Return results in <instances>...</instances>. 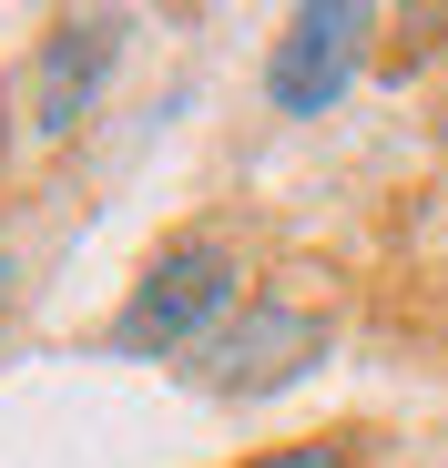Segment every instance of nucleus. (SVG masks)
Wrapping results in <instances>:
<instances>
[{"label":"nucleus","instance_id":"1","mask_svg":"<svg viewBox=\"0 0 448 468\" xmlns=\"http://www.w3.org/2000/svg\"><path fill=\"white\" fill-rule=\"evenodd\" d=\"M224 316H235V255L194 234V245H174V255H154V265H143L133 305L112 316V346H123V356L214 346V336H224Z\"/></svg>","mask_w":448,"mask_h":468},{"label":"nucleus","instance_id":"2","mask_svg":"<svg viewBox=\"0 0 448 468\" xmlns=\"http://www.w3.org/2000/svg\"><path fill=\"white\" fill-rule=\"evenodd\" d=\"M367 31H378V21H367L357 0H316V11H295L285 41L265 51V92H275V112H326V102L357 82Z\"/></svg>","mask_w":448,"mask_h":468},{"label":"nucleus","instance_id":"3","mask_svg":"<svg viewBox=\"0 0 448 468\" xmlns=\"http://www.w3.org/2000/svg\"><path fill=\"white\" fill-rule=\"evenodd\" d=\"M316 346H326V326L306 316V305H255L245 326H224L204 346V377L224 387V398H255V387H285Z\"/></svg>","mask_w":448,"mask_h":468},{"label":"nucleus","instance_id":"4","mask_svg":"<svg viewBox=\"0 0 448 468\" xmlns=\"http://www.w3.org/2000/svg\"><path fill=\"white\" fill-rule=\"evenodd\" d=\"M112 51H123V21H61V31L41 41V71H31V122H41V133H71V122L92 112Z\"/></svg>","mask_w":448,"mask_h":468},{"label":"nucleus","instance_id":"5","mask_svg":"<svg viewBox=\"0 0 448 468\" xmlns=\"http://www.w3.org/2000/svg\"><path fill=\"white\" fill-rule=\"evenodd\" d=\"M255 468H357V458H347L336 438H295V448H265Z\"/></svg>","mask_w":448,"mask_h":468},{"label":"nucleus","instance_id":"6","mask_svg":"<svg viewBox=\"0 0 448 468\" xmlns=\"http://www.w3.org/2000/svg\"><path fill=\"white\" fill-rule=\"evenodd\" d=\"M0 285H11V265H0Z\"/></svg>","mask_w":448,"mask_h":468}]
</instances>
